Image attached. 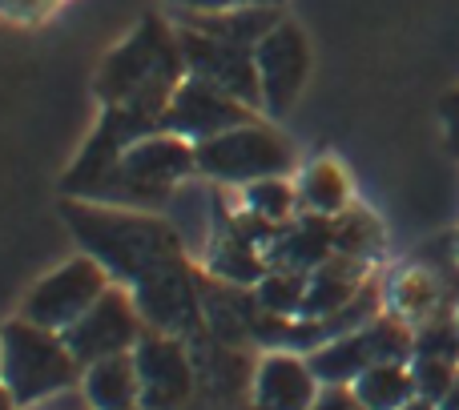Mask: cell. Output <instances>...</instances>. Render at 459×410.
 Listing matches in <instances>:
<instances>
[{"mask_svg":"<svg viewBox=\"0 0 459 410\" xmlns=\"http://www.w3.org/2000/svg\"><path fill=\"white\" fill-rule=\"evenodd\" d=\"M455 250H459V234H455Z\"/></svg>","mask_w":459,"mask_h":410,"instance_id":"836d02e7","label":"cell"},{"mask_svg":"<svg viewBox=\"0 0 459 410\" xmlns=\"http://www.w3.org/2000/svg\"><path fill=\"white\" fill-rule=\"evenodd\" d=\"M81 395L89 398L93 410H129L142 406V374H137V354L126 350V354L101 358V363L85 366L81 374Z\"/></svg>","mask_w":459,"mask_h":410,"instance_id":"ac0fdd59","label":"cell"},{"mask_svg":"<svg viewBox=\"0 0 459 410\" xmlns=\"http://www.w3.org/2000/svg\"><path fill=\"white\" fill-rule=\"evenodd\" d=\"M334 253V218L302 209L294 221H286L278 242L270 245V269H294V274H315Z\"/></svg>","mask_w":459,"mask_h":410,"instance_id":"2e32d148","label":"cell"},{"mask_svg":"<svg viewBox=\"0 0 459 410\" xmlns=\"http://www.w3.org/2000/svg\"><path fill=\"white\" fill-rule=\"evenodd\" d=\"M254 61H258V81H262V113L270 121H282L294 109L302 85L310 77V45L307 32L294 21H278L266 37L254 48Z\"/></svg>","mask_w":459,"mask_h":410,"instance_id":"8fae6325","label":"cell"},{"mask_svg":"<svg viewBox=\"0 0 459 410\" xmlns=\"http://www.w3.org/2000/svg\"><path fill=\"white\" fill-rule=\"evenodd\" d=\"M178 40H182L190 77L210 81V85L226 89L230 97H238V101H246L250 109L262 113V81H258V61H254L258 45H238V40L214 37V32L190 29V24L178 29Z\"/></svg>","mask_w":459,"mask_h":410,"instance_id":"30bf717a","label":"cell"},{"mask_svg":"<svg viewBox=\"0 0 459 410\" xmlns=\"http://www.w3.org/2000/svg\"><path fill=\"white\" fill-rule=\"evenodd\" d=\"M190 354L194 379H198L190 410H238L250 403L254 371H258L254 346H230L202 326L198 334H190Z\"/></svg>","mask_w":459,"mask_h":410,"instance_id":"ba28073f","label":"cell"},{"mask_svg":"<svg viewBox=\"0 0 459 410\" xmlns=\"http://www.w3.org/2000/svg\"><path fill=\"white\" fill-rule=\"evenodd\" d=\"M24 410H93V406H89V398L81 395V387H73V390H61V395L45 398V403L24 406Z\"/></svg>","mask_w":459,"mask_h":410,"instance_id":"4316f807","label":"cell"},{"mask_svg":"<svg viewBox=\"0 0 459 410\" xmlns=\"http://www.w3.org/2000/svg\"><path fill=\"white\" fill-rule=\"evenodd\" d=\"M186 77L190 73H186L178 32L161 16H145L129 32V40H121L101 61L93 93L101 105H134V109L158 117L166 129V109Z\"/></svg>","mask_w":459,"mask_h":410,"instance_id":"7a4b0ae2","label":"cell"},{"mask_svg":"<svg viewBox=\"0 0 459 410\" xmlns=\"http://www.w3.org/2000/svg\"><path fill=\"white\" fill-rule=\"evenodd\" d=\"M142 338H145V318L134 302V290L117 282L65 330V342H69V350L77 354L81 366H93L101 358L137 350Z\"/></svg>","mask_w":459,"mask_h":410,"instance_id":"52a82bcc","label":"cell"},{"mask_svg":"<svg viewBox=\"0 0 459 410\" xmlns=\"http://www.w3.org/2000/svg\"><path fill=\"white\" fill-rule=\"evenodd\" d=\"M134 354H137V374H142L145 410H190L194 406L198 379H194L190 338L145 330V338L137 342Z\"/></svg>","mask_w":459,"mask_h":410,"instance_id":"7c38bea8","label":"cell"},{"mask_svg":"<svg viewBox=\"0 0 459 410\" xmlns=\"http://www.w3.org/2000/svg\"><path fill=\"white\" fill-rule=\"evenodd\" d=\"M206 274L222 278V282H238V286H258L266 278L270 261L262 250H254L242 234L234 229L230 213L214 201V234H210V245H206Z\"/></svg>","mask_w":459,"mask_h":410,"instance_id":"e0dca14e","label":"cell"},{"mask_svg":"<svg viewBox=\"0 0 459 410\" xmlns=\"http://www.w3.org/2000/svg\"><path fill=\"white\" fill-rule=\"evenodd\" d=\"M455 322H459V310H455Z\"/></svg>","mask_w":459,"mask_h":410,"instance_id":"d590c367","label":"cell"},{"mask_svg":"<svg viewBox=\"0 0 459 410\" xmlns=\"http://www.w3.org/2000/svg\"><path fill=\"white\" fill-rule=\"evenodd\" d=\"M198 174V145L186 141L178 133H150L134 141L113 174L89 193L85 201H105V205H129V209H158Z\"/></svg>","mask_w":459,"mask_h":410,"instance_id":"277c9868","label":"cell"},{"mask_svg":"<svg viewBox=\"0 0 459 410\" xmlns=\"http://www.w3.org/2000/svg\"><path fill=\"white\" fill-rule=\"evenodd\" d=\"M310 410H371V406H363V398L355 395V387H323L318 390V403L310 406Z\"/></svg>","mask_w":459,"mask_h":410,"instance_id":"484cf974","label":"cell"},{"mask_svg":"<svg viewBox=\"0 0 459 410\" xmlns=\"http://www.w3.org/2000/svg\"><path fill=\"white\" fill-rule=\"evenodd\" d=\"M202 310H206V330L214 338L230 342V346H254V326L266 306L258 302L254 286L222 282V278L202 269Z\"/></svg>","mask_w":459,"mask_h":410,"instance_id":"9a60e30c","label":"cell"},{"mask_svg":"<svg viewBox=\"0 0 459 410\" xmlns=\"http://www.w3.org/2000/svg\"><path fill=\"white\" fill-rule=\"evenodd\" d=\"M61 221L73 229L77 245L97 258L117 286H142L145 278L190 258L174 221L150 209L105 205L85 198H61Z\"/></svg>","mask_w":459,"mask_h":410,"instance_id":"6da1fadb","label":"cell"},{"mask_svg":"<svg viewBox=\"0 0 459 410\" xmlns=\"http://www.w3.org/2000/svg\"><path fill=\"white\" fill-rule=\"evenodd\" d=\"M129 410H145V406H129Z\"/></svg>","mask_w":459,"mask_h":410,"instance_id":"e575fe53","label":"cell"},{"mask_svg":"<svg viewBox=\"0 0 459 410\" xmlns=\"http://www.w3.org/2000/svg\"><path fill=\"white\" fill-rule=\"evenodd\" d=\"M258 117H262L258 109H250L246 101L230 97L226 89L210 85V81H202V77H186L166 109V133H178V137H186V141L202 145V141H210V137L226 133V129L258 121Z\"/></svg>","mask_w":459,"mask_h":410,"instance_id":"4fadbf2b","label":"cell"},{"mask_svg":"<svg viewBox=\"0 0 459 410\" xmlns=\"http://www.w3.org/2000/svg\"><path fill=\"white\" fill-rule=\"evenodd\" d=\"M439 410H459V382H455L452 390H447V398L439 403Z\"/></svg>","mask_w":459,"mask_h":410,"instance_id":"1f68e13d","label":"cell"},{"mask_svg":"<svg viewBox=\"0 0 459 410\" xmlns=\"http://www.w3.org/2000/svg\"><path fill=\"white\" fill-rule=\"evenodd\" d=\"M307 286H310V274H294V269H266V278H262L254 290H258V302L270 310V314L299 318L302 302H307Z\"/></svg>","mask_w":459,"mask_h":410,"instance_id":"603a6c76","label":"cell"},{"mask_svg":"<svg viewBox=\"0 0 459 410\" xmlns=\"http://www.w3.org/2000/svg\"><path fill=\"white\" fill-rule=\"evenodd\" d=\"M351 387L363 398V406H371V410H399L420 395V390H415L411 363H375V366H367Z\"/></svg>","mask_w":459,"mask_h":410,"instance_id":"d6986e66","label":"cell"},{"mask_svg":"<svg viewBox=\"0 0 459 410\" xmlns=\"http://www.w3.org/2000/svg\"><path fill=\"white\" fill-rule=\"evenodd\" d=\"M439 117H444V125H447V149L459 158V93H447L444 101H439Z\"/></svg>","mask_w":459,"mask_h":410,"instance_id":"83f0119b","label":"cell"},{"mask_svg":"<svg viewBox=\"0 0 459 410\" xmlns=\"http://www.w3.org/2000/svg\"><path fill=\"white\" fill-rule=\"evenodd\" d=\"M294 169V145L266 121H246L198 145V174L214 185H250Z\"/></svg>","mask_w":459,"mask_h":410,"instance_id":"5b68a950","label":"cell"},{"mask_svg":"<svg viewBox=\"0 0 459 410\" xmlns=\"http://www.w3.org/2000/svg\"><path fill=\"white\" fill-rule=\"evenodd\" d=\"M109 286H113L109 269L81 250L77 258H69L65 266H56L53 274H45L29 294H24L21 314L29 318V322L65 334L105 290H109Z\"/></svg>","mask_w":459,"mask_h":410,"instance_id":"8992f818","label":"cell"},{"mask_svg":"<svg viewBox=\"0 0 459 410\" xmlns=\"http://www.w3.org/2000/svg\"><path fill=\"white\" fill-rule=\"evenodd\" d=\"M134 302L145 318V330L178 334L190 338L206 326V310H202V269L190 258L166 266L161 274L145 278L134 286Z\"/></svg>","mask_w":459,"mask_h":410,"instance_id":"9c48e42d","label":"cell"},{"mask_svg":"<svg viewBox=\"0 0 459 410\" xmlns=\"http://www.w3.org/2000/svg\"><path fill=\"white\" fill-rule=\"evenodd\" d=\"M169 4H178L182 13H226L234 8V0H169Z\"/></svg>","mask_w":459,"mask_h":410,"instance_id":"f1b7e54d","label":"cell"},{"mask_svg":"<svg viewBox=\"0 0 459 410\" xmlns=\"http://www.w3.org/2000/svg\"><path fill=\"white\" fill-rule=\"evenodd\" d=\"M238 410H258V406H254V403H246V406H238Z\"/></svg>","mask_w":459,"mask_h":410,"instance_id":"d6a6232c","label":"cell"},{"mask_svg":"<svg viewBox=\"0 0 459 410\" xmlns=\"http://www.w3.org/2000/svg\"><path fill=\"white\" fill-rule=\"evenodd\" d=\"M234 4H246V8H282L286 0H234Z\"/></svg>","mask_w":459,"mask_h":410,"instance_id":"4dcf8cb0","label":"cell"},{"mask_svg":"<svg viewBox=\"0 0 459 410\" xmlns=\"http://www.w3.org/2000/svg\"><path fill=\"white\" fill-rule=\"evenodd\" d=\"M81 374H85V366L77 363L61 330L37 326L24 314H16L4 326V334H0V382H4V395H13L21 410L81 387Z\"/></svg>","mask_w":459,"mask_h":410,"instance_id":"3957f363","label":"cell"},{"mask_svg":"<svg viewBox=\"0 0 459 410\" xmlns=\"http://www.w3.org/2000/svg\"><path fill=\"white\" fill-rule=\"evenodd\" d=\"M334 250L375 261V253L383 250V229H379V221H375V213H367L359 201H351L347 209L334 218Z\"/></svg>","mask_w":459,"mask_h":410,"instance_id":"7402d4cb","label":"cell"},{"mask_svg":"<svg viewBox=\"0 0 459 410\" xmlns=\"http://www.w3.org/2000/svg\"><path fill=\"white\" fill-rule=\"evenodd\" d=\"M411 374L420 398H431V403H444L447 390L459 382V366L444 363V358H411Z\"/></svg>","mask_w":459,"mask_h":410,"instance_id":"d4e9b609","label":"cell"},{"mask_svg":"<svg viewBox=\"0 0 459 410\" xmlns=\"http://www.w3.org/2000/svg\"><path fill=\"white\" fill-rule=\"evenodd\" d=\"M299 198L307 213H323V218H339L351 205V182L334 158H318L307 166L299 182Z\"/></svg>","mask_w":459,"mask_h":410,"instance_id":"ffe728a7","label":"cell"},{"mask_svg":"<svg viewBox=\"0 0 459 410\" xmlns=\"http://www.w3.org/2000/svg\"><path fill=\"white\" fill-rule=\"evenodd\" d=\"M415 358H444L459 366V322L455 314L431 318V322L415 326Z\"/></svg>","mask_w":459,"mask_h":410,"instance_id":"cb8c5ba5","label":"cell"},{"mask_svg":"<svg viewBox=\"0 0 459 410\" xmlns=\"http://www.w3.org/2000/svg\"><path fill=\"white\" fill-rule=\"evenodd\" d=\"M399 410H439V403H431V398H420V395H415L411 403H407V406H399Z\"/></svg>","mask_w":459,"mask_h":410,"instance_id":"f546056e","label":"cell"},{"mask_svg":"<svg viewBox=\"0 0 459 410\" xmlns=\"http://www.w3.org/2000/svg\"><path fill=\"white\" fill-rule=\"evenodd\" d=\"M242 205L254 209L258 218L278 221V226H286V221H294L302 213L299 185L286 182V174L282 177H258V182L242 185Z\"/></svg>","mask_w":459,"mask_h":410,"instance_id":"44dd1931","label":"cell"},{"mask_svg":"<svg viewBox=\"0 0 459 410\" xmlns=\"http://www.w3.org/2000/svg\"><path fill=\"white\" fill-rule=\"evenodd\" d=\"M318 374L310 371V358L299 350H266L254 371L250 403L258 410H310L318 403Z\"/></svg>","mask_w":459,"mask_h":410,"instance_id":"5bb4252c","label":"cell"}]
</instances>
